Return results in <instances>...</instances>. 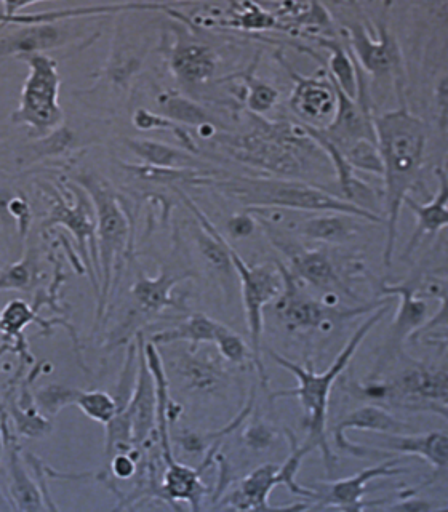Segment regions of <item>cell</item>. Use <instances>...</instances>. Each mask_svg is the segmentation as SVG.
<instances>
[{
  "label": "cell",
  "instance_id": "6da1fadb",
  "mask_svg": "<svg viewBox=\"0 0 448 512\" xmlns=\"http://www.w3.org/2000/svg\"><path fill=\"white\" fill-rule=\"evenodd\" d=\"M250 132L240 135L216 133L212 140L237 162L261 168L285 180L327 175L332 167L325 152L312 141L300 122L268 120L248 112ZM333 168V167H332Z\"/></svg>",
  "mask_w": 448,
  "mask_h": 512
},
{
  "label": "cell",
  "instance_id": "7a4b0ae2",
  "mask_svg": "<svg viewBox=\"0 0 448 512\" xmlns=\"http://www.w3.org/2000/svg\"><path fill=\"white\" fill-rule=\"evenodd\" d=\"M400 108L373 117L376 144L383 162L384 224L386 244L383 263L391 268L397 242L400 210L404 199L420 181L428 146V128L420 117L408 111L404 95Z\"/></svg>",
  "mask_w": 448,
  "mask_h": 512
},
{
  "label": "cell",
  "instance_id": "3957f363",
  "mask_svg": "<svg viewBox=\"0 0 448 512\" xmlns=\"http://www.w3.org/2000/svg\"><path fill=\"white\" fill-rule=\"evenodd\" d=\"M392 301L383 304L381 308L376 309L370 314L367 320H364L357 328L354 335L349 338L348 343L341 349L340 354L333 360V364L325 370L324 373L314 372V368L309 364L308 367L295 364L292 360L282 356L274 349H268L271 359L279 367L285 368L287 372L292 373L298 380V386L292 389H284L271 394V402L285 397H296L300 400L304 413V426L308 429V437L304 440V447L308 448L309 453L314 450H320L324 456L325 468L328 472H333L336 466V456L333 453L327 436V415L328 402L332 394L333 384L340 378L341 373L348 368L349 362L360 348L362 341L367 338L368 333L372 332L376 325L380 324L389 311H391Z\"/></svg>",
  "mask_w": 448,
  "mask_h": 512
},
{
  "label": "cell",
  "instance_id": "277c9868",
  "mask_svg": "<svg viewBox=\"0 0 448 512\" xmlns=\"http://www.w3.org/2000/svg\"><path fill=\"white\" fill-rule=\"evenodd\" d=\"M202 186L216 189L223 196L231 197L248 207H280L300 212L344 213L360 220L384 224L383 215L344 202L317 184L285 178H250V176H210Z\"/></svg>",
  "mask_w": 448,
  "mask_h": 512
},
{
  "label": "cell",
  "instance_id": "5b68a950",
  "mask_svg": "<svg viewBox=\"0 0 448 512\" xmlns=\"http://www.w3.org/2000/svg\"><path fill=\"white\" fill-rule=\"evenodd\" d=\"M74 181L87 192L95 208L100 282H103L96 322L101 324L106 319V309L119 282L125 256L132 250L133 223L117 192L104 178L95 173H80Z\"/></svg>",
  "mask_w": 448,
  "mask_h": 512
},
{
  "label": "cell",
  "instance_id": "8992f818",
  "mask_svg": "<svg viewBox=\"0 0 448 512\" xmlns=\"http://www.w3.org/2000/svg\"><path fill=\"white\" fill-rule=\"evenodd\" d=\"M448 380L445 368H431L408 359V367L386 383L368 381L357 394L381 407L429 412L447 420Z\"/></svg>",
  "mask_w": 448,
  "mask_h": 512
},
{
  "label": "cell",
  "instance_id": "52a82bcc",
  "mask_svg": "<svg viewBox=\"0 0 448 512\" xmlns=\"http://www.w3.org/2000/svg\"><path fill=\"white\" fill-rule=\"evenodd\" d=\"M276 266L282 276L284 288L277 296V300L272 303V309L280 324L284 325L290 333L314 332V330L330 332L338 325L365 314H372L383 304L394 300V296H386L383 300L360 303L356 308L341 309L338 306H328L324 301L316 300L304 292L303 280L298 279L287 268V264L276 261Z\"/></svg>",
  "mask_w": 448,
  "mask_h": 512
},
{
  "label": "cell",
  "instance_id": "ba28073f",
  "mask_svg": "<svg viewBox=\"0 0 448 512\" xmlns=\"http://www.w3.org/2000/svg\"><path fill=\"white\" fill-rule=\"evenodd\" d=\"M29 68L21 90L20 106L12 114V122L26 125L31 136L44 138L64 122L60 106L61 79L58 63L47 53L21 56Z\"/></svg>",
  "mask_w": 448,
  "mask_h": 512
},
{
  "label": "cell",
  "instance_id": "9c48e42d",
  "mask_svg": "<svg viewBox=\"0 0 448 512\" xmlns=\"http://www.w3.org/2000/svg\"><path fill=\"white\" fill-rule=\"evenodd\" d=\"M224 245L231 256L232 266L242 287V301H244L245 316H247L253 367L260 375L261 384L264 388H268V373L263 362V312L264 308L274 303L277 296L282 293L284 282L277 266L269 263L252 266L245 263L244 258L229 244L226 237H224Z\"/></svg>",
  "mask_w": 448,
  "mask_h": 512
},
{
  "label": "cell",
  "instance_id": "30bf717a",
  "mask_svg": "<svg viewBox=\"0 0 448 512\" xmlns=\"http://www.w3.org/2000/svg\"><path fill=\"white\" fill-rule=\"evenodd\" d=\"M42 194L48 197L50 212L44 221V232L53 226H64L71 232L77 242L79 255L84 261V268L90 272L96 296L100 293V261H98V244H96V216L92 199L79 184L71 186L72 199L64 197L63 189L52 184H39Z\"/></svg>",
  "mask_w": 448,
  "mask_h": 512
},
{
  "label": "cell",
  "instance_id": "8fae6325",
  "mask_svg": "<svg viewBox=\"0 0 448 512\" xmlns=\"http://www.w3.org/2000/svg\"><path fill=\"white\" fill-rule=\"evenodd\" d=\"M264 234L271 240L272 245L282 255L287 256V268L295 274L304 284L324 290L325 293H344L352 300L359 301L348 280L344 279L343 272H348L349 277L364 271L362 261L357 258H344L340 263H335L333 256L319 248H306L296 240V237L287 236L282 232L264 231Z\"/></svg>",
  "mask_w": 448,
  "mask_h": 512
},
{
  "label": "cell",
  "instance_id": "7c38bea8",
  "mask_svg": "<svg viewBox=\"0 0 448 512\" xmlns=\"http://www.w3.org/2000/svg\"><path fill=\"white\" fill-rule=\"evenodd\" d=\"M344 32L348 34V50L360 69L375 79H392L399 95H404V61L396 37L388 28V18L381 16L376 21V37H373L364 21H344Z\"/></svg>",
  "mask_w": 448,
  "mask_h": 512
},
{
  "label": "cell",
  "instance_id": "4fadbf2b",
  "mask_svg": "<svg viewBox=\"0 0 448 512\" xmlns=\"http://www.w3.org/2000/svg\"><path fill=\"white\" fill-rule=\"evenodd\" d=\"M380 295L399 298V311L389 328L381 356L376 360L367 381L380 380L381 373L402 354L404 341L410 340L423 327L424 322H428V303L420 295H416L412 280L400 284H381Z\"/></svg>",
  "mask_w": 448,
  "mask_h": 512
},
{
  "label": "cell",
  "instance_id": "5bb4252c",
  "mask_svg": "<svg viewBox=\"0 0 448 512\" xmlns=\"http://www.w3.org/2000/svg\"><path fill=\"white\" fill-rule=\"evenodd\" d=\"M191 276L189 272L173 274L172 269L164 268L160 269L159 276L149 277L141 269H136V282L132 287L135 311L128 317V325L122 333L120 343L127 341V335H132L130 332L140 325V320L144 322L152 319L167 308L188 311V306L184 303L186 296L173 295V287Z\"/></svg>",
  "mask_w": 448,
  "mask_h": 512
},
{
  "label": "cell",
  "instance_id": "9a60e30c",
  "mask_svg": "<svg viewBox=\"0 0 448 512\" xmlns=\"http://www.w3.org/2000/svg\"><path fill=\"white\" fill-rule=\"evenodd\" d=\"M277 60L295 82V88L288 100L293 114L301 124L325 127L336 111L335 87L327 71L319 72L317 76H301L280 53H277Z\"/></svg>",
  "mask_w": 448,
  "mask_h": 512
},
{
  "label": "cell",
  "instance_id": "2e32d148",
  "mask_svg": "<svg viewBox=\"0 0 448 512\" xmlns=\"http://www.w3.org/2000/svg\"><path fill=\"white\" fill-rule=\"evenodd\" d=\"M351 429L378 432L384 436H399V434L416 432L412 424L400 421L399 418L388 412V408L381 407V405L370 404L357 408L354 412L341 418L332 428L333 442H335L336 448L341 452L356 456V458H378V456H386V452L380 448L370 450V448L354 444L346 437V432Z\"/></svg>",
  "mask_w": 448,
  "mask_h": 512
},
{
  "label": "cell",
  "instance_id": "e0dca14e",
  "mask_svg": "<svg viewBox=\"0 0 448 512\" xmlns=\"http://www.w3.org/2000/svg\"><path fill=\"white\" fill-rule=\"evenodd\" d=\"M144 335L136 333V378L132 397L122 412L127 415L132 426L133 447L140 450L156 431V383L144 354Z\"/></svg>",
  "mask_w": 448,
  "mask_h": 512
},
{
  "label": "cell",
  "instance_id": "ac0fdd59",
  "mask_svg": "<svg viewBox=\"0 0 448 512\" xmlns=\"http://www.w3.org/2000/svg\"><path fill=\"white\" fill-rule=\"evenodd\" d=\"M333 87L336 92V111L333 119L325 127H316L319 135L324 136L325 140L330 141L340 151L360 140L376 143L372 103L368 100L349 98L335 82Z\"/></svg>",
  "mask_w": 448,
  "mask_h": 512
},
{
  "label": "cell",
  "instance_id": "d6986e66",
  "mask_svg": "<svg viewBox=\"0 0 448 512\" xmlns=\"http://www.w3.org/2000/svg\"><path fill=\"white\" fill-rule=\"evenodd\" d=\"M172 370L183 381L184 388L199 396H221L231 381L220 352L216 356L210 351H200V348L196 351L186 349L178 354L172 362Z\"/></svg>",
  "mask_w": 448,
  "mask_h": 512
},
{
  "label": "cell",
  "instance_id": "ffe728a7",
  "mask_svg": "<svg viewBox=\"0 0 448 512\" xmlns=\"http://www.w3.org/2000/svg\"><path fill=\"white\" fill-rule=\"evenodd\" d=\"M405 468H400L399 460L391 458L384 463L375 464L372 468L357 472L346 479L333 480L328 484H322V492L316 490L320 509H343V511H360L364 508L362 498L367 493V485L380 477H392L404 474Z\"/></svg>",
  "mask_w": 448,
  "mask_h": 512
},
{
  "label": "cell",
  "instance_id": "44dd1931",
  "mask_svg": "<svg viewBox=\"0 0 448 512\" xmlns=\"http://www.w3.org/2000/svg\"><path fill=\"white\" fill-rule=\"evenodd\" d=\"M31 324H39L44 333H52V328L55 325L66 327L68 328L69 335L72 336V340H74V344H76V348H79L76 330L66 320L42 319L39 316V311H36L31 304L23 300H13L0 311V333L4 335V344H2L4 348H0V356L7 351L8 346H15L12 351L21 357L23 365L26 362L31 364L32 354L29 352L28 341H26L23 335L24 328Z\"/></svg>",
  "mask_w": 448,
  "mask_h": 512
},
{
  "label": "cell",
  "instance_id": "7402d4cb",
  "mask_svg": "<svg viewBox=\"0 0 448 512\" xmlns=\"http://www.w3.org/2000/svg\"><path fill=\"white\" fill-rule=\"evenodd\" d=\"M279 464L266 463L253 469L248 476L240 480L239 487L234 488L223 500L224 508L237 511H274V509H308V504H290L272 508L269 495L279 485Z\"/></svg>",
  "mask_w": 448,
  "mask_h": 512
},
{
  "label": "cell",
  "instance_id": "603a6c76",
  "mask_svg": "<svg viewBox=\"0 0 448 512\" xmlns=\"http://www.w3.org/2000/svg\"><path fill=\"white\" fill-rule=\"evenodd\" d=\"M68 21L28 24L8 36L0 37V58L4 56L36 55L64 47L74 40V34L66 26Z\"/></svg>",
  "mask_w": 448,
  "mask_h": 512
},
{
  "label": "cell",
  "instance_id": "cb8c5ba5",
  "mask_svg": "<svg viewBox=\"0 0 448 512\" xmlns=\"http://www.w3.org/2000/svg\"><path fill=\"white\" fill-rule=\"evenodd\" d=\"M173 76L186 85L205 84L216 71V55L212 48L196 40L178 39L162 45Z\"/></svg>",
  "mask_w": 448,
  "mask_h": 512
},
{
  "label": "cell",
  "instance_id": "d4e9b609",
  "mask_svg": "<svg viewBox=\"0 0 448 512\" xmlns=\"http://www.w3.org/2000/svg\"><path fill=\"white\" fill-rule=\"evenodd\" d=\"M0 428L2 437L7 445L8 455V477H10V493L16 503L18 511H47L44 496L39 485L28 476L24 468L23 458L16 445L15 439L8 426V418L5 415V407L0 408Z\"/></svg>",
  "mask_w": 448,
  "mask_h": 512
},
{
  "label": "cell",
  "instance_id": "484cf974",
  "mask_svg": "<svg viewBox=\"0 0 448 512\" xmlns=\"http://www.w3.org/2000/svg\"><path fill=\"white\" fill-rule=\"evenodd\" d=\"M436 176L437 181H439V189H437L436 196H434L431 202H428V204H420V202H416V200L410 196L404 199V204L408 205V208L415 213L416 228L415 231H413L412 237L408 240L402 258H408V256L412 255L428 234H437V232L447 228L448 180L445 168L437 167Z\"/></svg>",
  "mask_w": 448,
  "mask_h": 512
},
{
  "label": "cell",
  "instance_id": "4316f807",
  "mask_svg": "<svg viewBox=\"0 0 448 512\" xmlns=\"http://www.w3.org/2000/svg\"><path fill=\"white\" fill-rule=\"evenodd\" d=\"M380 448L402 455L418 456L431 464L434 474L445 476L448 464V436L445 431L424 432V434H399V436H384ZM434 477V479H436Z\"/></svg>",
  "mask_w": 448,
  "mask_h": 512
},
{
  "label": "cell",
  "instance_id": "83f0119b",
  "mask_svg": "<svg viewBox=\"0 0 448 512\" xmlns=\"http://www.w3.org/2000/svg\"><path fill=\"white\" fill-rule=\"evenodd\" d=\"M359 220L356 216L344 213H311L300 224L296 237L319 244H343L359 232Z\"/></svg>",
  "mask_w": 448,
  "mask_h": 512
},
{
  "label": "cell",
  "instance_id": "f1b7e54d",
  "mask_svg": "<svg viewBox=\"0 0 448 512\" xmlns=\"http://www.w3.org/2000/svg\"><path fill=\"white\" fill-rule=\"evenodd\" d=\"M125 146L143 160V164L159 168H197L207 170L199 157L184 149L175 148L172 144L154 140H135L127 138Z\"/></svg>",
  "mask_w": 448,
  "mask_h": 512
},
{
  "label": "cell",
  "instance_id": "f546056e",
  "mask_svg": "<svg viewBox=\"0 0 448 512\" xmlns=\"http://www.w3.org/2000/svg\"><path fill=\"white\" fill-rule=\"evenodd\" d=\"M221 322L208 317L204 312H194L188 320H184L176 327L168 328L164 332L156 333L151 336L149 341L156 344H172L178 341H186L189 344L191 351H196L200 348V344L215 343L216 332L220 328Z\"/></svg>",
  "mask_w": 448,
  "mask_h": 512
},
{
  "label": "cell",
  "instance_id": "4dcf8cb0",
  "mask_svg": "<svg viewBox=\"0 0 448 512\" xmlns=\"http://www.w3.org/2000/svg\"><path fill=\"white\" fill-rule=\"evenodd\" d=\"M320 47L330 50L327 74L349 98H357V85H359V64L354 61L348 48L335 37L312 36Z\"/></svg>",
  "mask_w": 448,
  "mask_h": 512
},
{
  "label": "cell",
  "instance_id": "1f68e13d",
  "mask_svg": "<svg viewBox=\"0 0 448 512\" xmlns=\"http://www.w3.org/2000/svg\"><path fill=\"white\" fill-rule=\"evenodd\" d=\"M157 106L160 114L172 120L175 124L189 125V127H202V125L216 124V120L205 111L196 101L189 100L188 96L176 92H164L157 96Z\"/></svg>",
  "mask_w": 448,
  "mask_h": 512
},
{
  "label": "cell",
  "instance_id": "d6a6232c",
  "mask_svg": "<svg viewBox=\"0 0 448 512\" xmlns=\"http://www.w3.org/2000/svg\"><path fill=\"white\" fill-rule=\"evenodd\" d=\"M114 45H116V48L112 50L111 58H109L106 69H104V76L117 87H127L130 79L143 66L146 50H140V48L128 44V42L122 40L120 34L114 37Z\"/></svg>",
  "mask_w": 448,
  "mask_h": 512
},
{
  "label": "cell",
  "instance_id": "836d02e7",
  "mask_svg": "<svg viewBox=\"0 0 448 512\" xmlns=\"http://www.w3.org/2000/svg\"><path fill=\"white\" fill-rule=\"evenodd\" d=\"M231 18L223 24L231 28H240L244 31H268V29H279V31H290L284 21L277 20L269 10H264L260 4L252 2H236L229 7Z\"/></svg>",
  "mask_w": 448,
  "mask_h": 512
},
{
  "label": "cell",
  "instance_id": "e575fe53",
  "mask_svg": "<svg viewBox=\"0 0 448 512\" xmlns=\"http://www.w3.org/2000/svg\"><path fill=\"white\" fill-rule=\"evenodd\" d=\"M24 394L26 402L21 399L20 402H12L8 407L10 415L15 420L16 431L24 437L42 439L53 431L52 418L39 412L34 397L29 396L28 389L24 388Z\"/></svg>",
  "mask_w": 448,
  "mask_h": 512
},
{
  "label": "cell",
  "instance_id": "d590c367",
  "mask_svg": "<svg viewBox=\"0 0 448 512\" xmlns=\"http://www.w3.org/2000/svg\"><path fill=\"white\" fill-rule=\"evenodd\" d=\"M255 66L256 64H252L247 71L229 76L228 79H239L242 82L248 112L255 114V116L263 117L264 114H268L276 106L277 100H279V92L272 85L266 84L264 80L253 76Z\"/></svg>",
  "mask_w": 448,
  "mask_h": 512
},
{
  "label": "cell",
  "instance_id": "8d00e7d4",
  "mask_svg": "<svg viewBox=\"0 0 448 512\" xmlns=\"http://www.w3.org/2000/svg\"><path fill=\"white\" fill-rule=\"evenodd\" d=\"M133 125L141 132H151V130H165V132L173 133L176 140L180 141L186 151L191 152L194 156H199V148H197L196 141L192 140L186 128L181 125L175 124L172 120L157 114V112L149 111L146 108H138L133 112L132 116Z\"/></svg>",
  "mask_w": 448,
  "mask_h": 512
},
{
  "label": "cell",
  "instance_id": "74e56055",
  "mask_svg": "<svg viewBox=\"0 0 448 512\" xmlns=\"http://www.w3.org/2000/svg\"><path fill=\"white\" fill-rule=\"evenodd\" d=\"M287 439L290 442V455L287 456V460L284 463L279 464V474H277L279 476V485L287 487L293 495L316 500V488L301 487L296 482V476H298V471H300L303 458L309 455V450L303 444H298V440L295 439L292 431H287Z\"/></svg>",
  "mask_w": 448,
  "mask_h": 512
},
{
  "label": "cell",
  "instance_id": "f35d334b",
  "mask_svg": "<svg viewBox=\"0 0 448 512\" xmlns=\"http://www.w3.org/2000/svg\"><path fill=\"white\" fill-rule=\"evenodd\" d=\"M36 253L29 252L23 260L8 266L0 272V292L5 290H21L31 292L39 284L40 268Z\"/></svg>",
  "mask_w": 448,
  "mask_h": 512
},
{
  "label": "cell",
  "instance_id": "ab89813d",
  "mask_svg": "<svg viewBox=\"0 0 448 512\" xmlns=\"http://www.w3.org/2000/svg\"><path fill=\"white\" fill-rule=\"evenodd\" d=\"M340 152L354 172L359 170V172L370 173V175L383 176V162H381L378 144L372 143V141L360 140L349 144Z\"/></svg>",
  "mask_w": 448,
  "mask_h": 512
},
{
  "label": "cell",
  "instance_id": "60d3db41",
  "mask_svg": "<svg viewBox=\"0 0 448 512\" xmlns=\"http://www.w3.org/2000/svg\"><path fill=\"white\" fill-rule=\"evenodd\" d=\"M80 408V412L88 416L90 420L96 423L106 424L116 416L117 402L111 394L104 391H82L80 389L77 396L76 404Z\"/></svg>",
  "mask_w": 448,
  "mask_h": 512
},
{
  "label": "cell",
  "instance_id": "b9f144b4",
  "mask_svg": "<svg viewBox=\"0 0 448 512\" xmlns=\"http://www.w3.org/2000/svg\"><path fill=\"white\" fill-rule=\"evenodd\" d=\"M80 389L68 388L63 384H50L47 388L36 392L34 402L42 415L53 418L63 410L64 407L76 404Z\"/></svg>",
  "mask_w": 448,
  "mask_h": 512
},
{
  "label": "cell",
  "instance_id": "7bdbcfd3",
  "mask_svg": "<svg viewBox=\"0 0 448 512\" xmlns=\"http://www.w3.org/2000/svg\"><path fill=\"white\" fill-rule=\"evenodd\" d=\"M213 344L220 352V356L231 364L245 365L250 359L253 362L252 349L247 346L244 338L239 333L232 332L231 328L224 324H220Z\"/></svg>",
  "mask_w": 448,
  "mask_h": 512
},
{
  "label": "cell",
  "instance_id": "ee69618b",
  "mask_svg": "<svg viewBox=\"0 0 448 512\" xmlns=\"http://www.w3.org/2000/svg\"><path fill=\"white\" fill-rule=\"evenodd\" d=\"M77 136L71 128L66 125L55 128L52 133L44 136L39 143L32 146V154H36L37 159L42 157L64 156L72 149L76 148Z\"/></svg>",
  "mask_w": 448,
  "mask_h": 512
},
{
  "label": "cell",
  "instance_id": "f6af8a7d",
  "mask_svg": "<svg viewBox=\"0 0 448 512\" xmlns=\"http://www.w3.org/2000/svg\"><path fill=\"white\" fill-rule=\"evenodd\" d=\"M242 440L248 448L261 452V450H266L274 444L276 431L264 421L256 420L252 424H248L247 429L242 434Z\"/></svg>",
  "mask_w": 448,
  "mask_h": 512
},
{
  "label": "cell",
  "instance_id": "bcb514c9",
  "mask_svg": "<svg viewBox=\"0 0 448 512\" xmlns=\"http://www.w3.org/2000/svg\"><path fill=\"white\" fill-rule=\"evenodd\" d=\"M141 452L138 448H133L132 452H119L111 456L112 476L120 480L132 479L138 472V460Z\"/></svg>",
  "mask_w": 448,
  "mask_h": 512
},
{
  "label": "cell",
  "instance_id": "7dc6e473",
  "mask_svg": "<svg viewBox=\"0 0 448 512\" xmlns=\"http://www.w3.org/2000/svg\"><path fill=\"white\" fill-rule=\"evenodd\" d=\"M7 210L15 218L18 229H20L21 239L28 236L29 226H31L32 212L28 200L23 196H15L7 202Z\"/></svg>",
  "mask_w": 448,
  "mask_h": 512
},
{
  "label": "cell",
  "instance_id": "c3c4849f",
  "mask_svg": "<svg viewBox=\"0 0 448 512\" xmlns=\"http://www.w3.org/2000/svg\"><path fill=\"white\" fill-rule=\"evenodd\" d=\"M258 228L255 218L250 213L242 212L239 215L232 216L228 223V231L234 239H245L252 236Z\"/></svg>",
  "mask_w": 448,
  "mask_h": 512
},
{
  "label": "cell",
  "instance_id": "681fc988",
  "mask_svg": "<svg viewBox=\"0 0 448 512\" xmlns=\"http://www.w3.org/2000/svg\"><path fill=\"white\" fill-rule=\"evenodd\" d=\"M391 509H402V511H432V509H437V506L426 503V501L423 500H404V503L394 504Z\"/></svg>",
  "mask_w": 448,
  "mask_h": 512
},
{
  "label": "cell",
  "instance_id": "f907efd6",
  "mask_svg": "<svg viewBox=\"0 0 448 512\" xmlns=\"http://www.w3.org/2000/svg\"><path fill=\"white\" fill-rule=\"evenodd\" d=\"M4 26H8V16L5 13L4 4L0 2V29L4 28Z\"/></svg>",
  "mask_w": 448,
  "mask_h": 512
},
{
  "label": "cell",
  "instance_id": "816d5d0a",
  "mask_svg": "<svg viewBox=\"0 0 448 512\" xmlns=\"http://www.w3.org/2000/svg\"><path fill=\"white\" fill-rule=\"evenodd\" d=\"M0 503H7V501H5L4 495H2V492H0Z\"/></svg>",
  "mask_w": 448,
  "mask_h": 512
}]
</instances>
